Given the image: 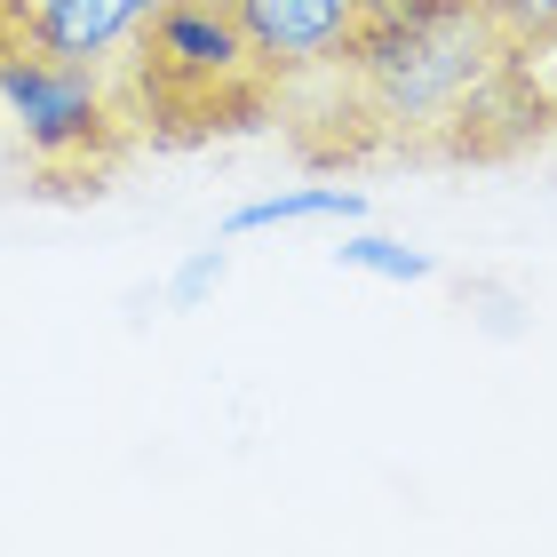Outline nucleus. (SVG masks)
Returning <instances> with one entry per match:
<instances>
[{"label":"nucleus","mask_w":557,"mask_h":557,"mask_svg":"<svg viewBox=\"0 0 557 557\" xmlns=\"http://www.w3.org/2000/svg\"><path fill=\"white\" fill-rule=\"evenodd\" d=\"M278 136L302 168H494L549 136L518 40L494 0L430 16H367L335 64L278 96Z\"/></svg>","instance_id":"obj_1"},{"label":"nucleus","mask_w":557,"mask_h":557,"mask_svg":"<svg viewBox=\"0 0 557 557\" xmlns=\"http://www.w3.org/2000/svg\"><path fill=\"white\" fill-rule=\"evenodd\" d=\"M112 72L136 136L160 151L278 128V96H287L247 40L239 0H160Z\"/></svg>","instance_id":"obj_2"},{"label":"nucleus","mask_w":557,"mask_h":557,"mask_svg":"<svg viewBox=\"0 0 557 557\" xmlns=\"http://www.w3.org/2000/svg\"><path fill=\"white\" fill-rule=\"evenodd\" d=\"M0 112H9V128L24 144L33 184L57 199L104 191L120 160L144 144L112 64H72V57H48V48L9 40V33H0Z\"/></svg>","instance_id":"obj_3"},{"label":"nucleus","mask_w":557,"mask_h":557,"mask_svg":"<svg viewBox=\"0 0 557 557\" xmlns=\"http://www.w3.org/2000/svg\"><path fill=\"white\" fill-rule=\"evenodd\" d=\"M239 24L256 40V57L278 88H295L302 72L335 64L350 33L367 24V0H239Z\"/></svg>","instance_id":"obj_4"},{"label":"nucleus","mask_w":557,"mask_h":557,"mask_svg":"<svg viewBox=\"0 0 557 557\" xmlns=\"http://www.w3.org/2000/svg\"><path fill=\"white\" fill-rule=\"evenodd\" d=\"M367 199L350 184H311V191H278V199H256V208L232 215V232H263V223H311V215H359Z\"/></svg>","instance_id":"obj_5"},{"label":"nucleus","mask_w":557,"mask_h":557,"mask_svg":"<svg viewBox=\"0 0 557 557\" xmlns=\"http://www.w3.org/2000/svg\"><path fill=\"white\" fill-rule=\"evenodd\" d=\"M335 256L350 271H383V278H430V256H414V247H398V239H343Z\"/></svg>","instance_id":"obj_6"},{"label":"nucleus","mask_w":557,"mask_h":557,"mask_svg":"<svg viewBox=\"0 0 557 557\" xmlns=\"http://www.w3.org/2000/svg\"><path fill=\"white\" fill-rule=\"evenodd\" d=\"M494 16H502V33H510L518 48H534L542 33H557V0H494Z\"/></svg>","instance_id":"obj_7"},{"label":"nucleus","mask_w":557,"mask_h":557,"mask_svg":"<svg viewBox=\"0 0 557 557\" xmlns=\"http://www.w3.org/2000/svg\"><path fill=\"white\" fill-rule=\"evenodd\" d=\"M525 57V81H534V104H542V120L557 128V33H542L534 48H518Z\"/></svg>","instance_id":"obj_8"},{"label":"nucleus","mask_w":557,"mask_h":557,"mask_svg":"<svg viewBox=\"0 0 557 557\" xmlns=\"http://www.w3.org/2000/svg\"><path fill=\"white\" fill-rule=\"evenodd\" d=\"M430 9H478V0H367V16H430Z\"/></svg>","instance_id":"obj_9"}]
</instances>
